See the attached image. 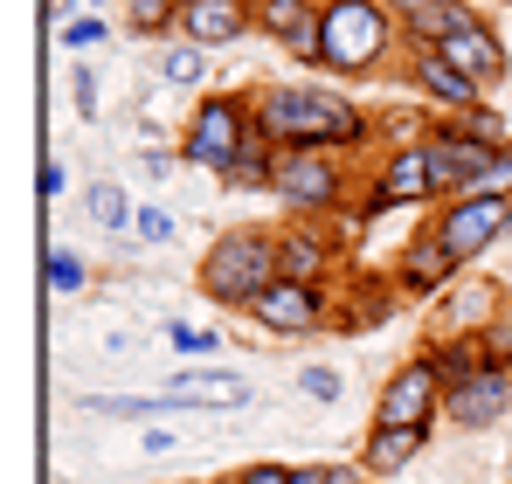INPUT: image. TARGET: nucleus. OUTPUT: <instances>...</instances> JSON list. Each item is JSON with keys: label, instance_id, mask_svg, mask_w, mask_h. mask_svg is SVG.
<instances>
[{"label": "nucleus", "instance_id": "nucleus-20", "mask_svg": "<svg viewBox=\"0 0 512 484\" xmlns=\"http://www.w3.org/2000/svg\"><path fill=\"white\" fill-rule=\"evenodd\" d=\"M436 125L457 132V139H471V146H512L506 111H492V104H471V111H457V118H436Z\"/></svg>", "mask_w": 512, "mask_h": 484}, {"label": "nucleus", "instance_id": "nucleus-23", "mask_svg": "<svg viewBox=\"0 0 512 484\" xmlns=\"http://www.w3.org/2000/svg\"><path fill=\"white\" fill-rule=\"evenodd\" d=\"M132 215H139V208L125 201V187H111V180L90 187V222H97V229H132Z\"/></svg>", "mask_w": 512, "mask_h": 484}, {"label": "nucleus", "instance_id": "nucleus-12", "mask_svg": "<svg viewBox=\"0 0 512 484\" xmlns=\"http://www.w3.org/2000/svg\"><path fill=\"white\" fill-rule=\"evenodd\" d=\"M256 28V0H180V42L194 49H222V42H243Z\"/></svg>", "mask_w": 512, "mask_h": 484}, {"label": "nucleus", "instance_id": "nucleus-18", "mask_svg": "<svg viewBox=\"0 0 512 484\" xmlns=\"http://www.w3.org/2000/svg\"><path fill=\"white\" fill-rule=\"evenodd\" d=\"M429 450V429H367V443H360V478H395V471H409L416 457Z\"/></svg>", "mask_w": 512, "mask_h": 484}, {"label": "nucleus", "instance_id": "nucleus-33", "mask_svg": "<svg viewBox=\"0 0 512 484\" xmlns=\"http://www.w3.org/2000/svg\"><path fill=\"white\" fill-rule=\"evenodd\" d=\"M436 7H443V0H388V14H395L402 28H416V21H423V14H436Z\"/></svg>", "mask_w": 512, "mask_h": 484}, {"label": "nucleus", "instance_id": "nucleus-14", "mask_svg": "<svg viewBox=\"0 0 512 484\" xmlns=\"http://www.w3.org/2000/svg\"><path fill=\"white\" fill-rule=\"evenodd\" d=\"M506 408H512V374H499V367H478L464 388L443 395V415H450L457 429H492Z\"/></svg>", "mask_w": 512, "mask_h": 484}, {"label": "nucleus", "instance_id": "nucleus-4", "mask_svg": "<svg viewBox=\"0 0 512 484\" xmlns=\"http://www.w3.org/2000/svg\"><path fill=\"white\" fill-rule=\"evenodd\" d=\"M250 139H256V104L243 90H208V97H194V118L180 132V160L201 166V173H222Z\"/></svg>", "mask_w": 512, "mask_h": 484}, {"label": "nucleus", "instance_id": "nucleus-19", "mask_svg": "<svg viewBox=\"0 0 512 484\" xmlns=\"http://www.w3.org/2000/svg\"><path fill=\"white\" fill-rule=\"evenodd\" d=\"M222 187H236V194H270V187H277V146L256 132L250 146L222 166Z\"/></svg>", "mask_w": 512, "mask_h": 484}, {"label": "nucleus", "instance_id": "nucleus-10", "mask_svg": "<svg viewBox=\"0 0 512 484\" xmlns=\"http://www.w3.org/2000/svg\"><path fill=\"white\" fill-rule=\"evenodd\" d=\"M457 270H464V263L443 249V236H436V229H416L409 249L395 256V291H402V298H443V291L457 284Z\"/></svg>", "mask_w": 512, "mask_h": 484}, {"label": "nucleus", "instance_id": "nucleus-1", "mask_svg": "<svg viewBox=\"0 0 512 484\" xmlns=\"http://www.w3.org/2000/svg\"><path fill=\"white\" fill-rule=\"evenodd\" d=\"M250 104H256V132L277 153H291V146H305V153H360L374 139V118L353 97L319 90V83H263V90H250Z\"/></svg>", "mask_w": 512, "mask_h": 484}, {"label": "nucleus", "instance_id": "nucleus-34", "mask_svg": "<svg viewBox=\"0 0 512 484\" xmlns=\"http://www.w3.org/2000/svg\"><path fill=\"white\" fill-rule=\"evenodd\" d=\"M77 104H84V118L97 111V83H90V70H77Z\"/></svg>", "mask_w": 512, "mask_h": 484}, {"label": "nucleus", "instance_id": "nucleus-9", "mask_svg": "<svg viewBox=\"0 0 512 484\" xmlns=\"http://www.w3.org/2000/svg\"><path fill=\"white\" fill-rule=\"evenodd\" d=\"M263 332H319L326 325V284H298V277H277L270 291H256L250 305H243Z\"/></svg>", "mask_w": 512, "mask_h": 484}, {"label": "nucleus", "instance_id": "nucleus-17", "mask_svg": "<svg viewBox=\"0 0 512 484\" xmlns=\"http://www.w3.org/2000/svg\"><path fill=\"white\" fill-rule=\"evenodd\" d=\"M492 319H506L499 298H492V284H450L443 312H436V339H478Z\"/></svg>", "mask_w": 512, "mask_h": 484}, {"label": "nucleus", "instance_id": "nucleus-5", "mask_svg": "<svg viewBox=\"0 0 512 484\" xmlns=\"http://www.w3.org/2000/svg\"><path fill=\"white\" fill-rule=\"evenodd\" d=\"M277 201H284V215H298V222H319V215H333L346 201V166L340 153H305V146H291V153H277V187H270Z\"/></svg>", "mask_w": 512, "mask_h": 484}, {"label": "nucleus", "instance_id": "nucleus-2", "mask_svg": "<svg viewBox=\"0 0 512 484\" xmlns=\"http://www.w3.org/2000/svg\"><path fill=\"white\" fill-rule=\"evenodd\" d=\"M402 21L388 14V0H326L319 21V70L333 77H374L395 49Z\"/></svg>", "mask_w": 512, "mask_h": 484}, {"label": "nucleus", "instance_id": "nucleus-15", "mask_svg": "<svg viewBox=\"0 0 512 484\" xmlns=\"http://www.w3.org/2000/svg\"><path fill=\"white\" fill-rule=\"evenodd\" d=\"M333 263H340L333 229H312V222L277 229V270H284V277H298V284H326V277H333Z\"/></svg>", "mask_w": 512, "mask_h": 484}, {"label": "nucleus", "instance_id": "nucleus-25", "mask_svg": "<svg viewBox=\"0 0 512 484\" xmlns=\"http://www.w3.org/2000/svg\"><path fill=\"white\" fill-rule=\"evenodd\" d=\"M42 270H49V284H56L63 298H70V291H84V284H90V263L77 256V249H49V263H42Z\"/></svg>", "mask_w": 512, "mask_h": 484}, {"label": "nucleus", "instance_id": "nucleus-3", "mask_svg": "<svg viewBox=\"0 0 512 484\" xmlns=\"http://www.w3.org/2000/svg\"><path fill=\"white\" fill-rule=\"evenodd\" d=\"M277 277L284 270H277V236L270 229H222V236L208 242L201 270H194V284L215 305H229V312H243L256 291H270Z\"/></svg>", "mask_w": 512, "mask_h": 484}, {"label": "nucleus", "instance_id": "nucleus-27", "mask_svg": "<svg viewBox=\"0 0 512 484\" xmlns=\"http://www.w3.org/2000/svg\"><path fill=\"white\" fill-rule=\"evenodd\" d=\"M167 339H173V353H180V360H208L222 332H208V325H187V319H173V325H167Z\"/></svg>", "mask_w": 512, "mask_h": 484}, {"label": "nucleus", "instance_id": "nucleus-13", "mask_svg": "<svg viewBox=\"0 0 512 484\" xmlns=\"http://www.w3.org/2000/svg\"><path fill=\"white\" fill-rule=\"evenodd\" d=\"M436 56L443 63H457L464 77L478 83V90H492V83H506V70H512V56H506V42H499V28L478 14L471 28H457L450 42H436Z\"/></svg>", "mask_w": 512, "mask_h": 484}, {"label": "nucleus", "instance_id": "nucleus-11", "mask_svg": "<svg viewBox=\"0 0 512 484\" xmlns=\"http://www.w3.org/2000/svg\"><path fill=\"white\" fill-rule=\"evenodd\" d=\"M319 21H326V0H256V28L298 63H319Z\"/></svg>", "mask_w": 512, "mask_h": 484}, {"label": "nucleus", "instance_id": "nucleus-16", "mask_svg": "<svg viewBox=\"0 0 512 484\" xmlns=\"http://www.w3.org/2000/svg\"><path fill=\"white\" fill-rule=\"evenodd\" d=\"M409 77H416V90H423L429 104L443 111V118H457V111H471V104H485V90L464 77L457 63H443L436 49H416V63H409Z\"/></svg>", "mask_w": 512, "mask_h": 484}, {"label": "nucleus", "instance_id": "nucleus-35", "mask_svg": "<svg viewBox=\"0 0 512 484\" xmlns=\"http://www.w3.org/2000/svg\"><path fill=\"white\" fill-rule=\"evenodd\" d=\"M360 484H381V478H360Z\"/></svg>", "mask_w": 512, "mask_h": 484}, {"label": "nucleus", "instance_id": "nucleus-21", "mask_svg": "<svg viewBox=\"0 0 512 484\" xmlns=\"http://www.w3.org/2000/svg\"><path fill=\"white\" fill-rule=\"evenodd\" d=\"M429 360H436V374H443V388H464L485 360H478V339H436L429 346Z\"/></svg>", "mask_w": 512, "mask_h": 484}, {"label": "nucleus", "instance_id": "nucleus-26", "mask_svg": "<svg viewBox=\"0 0 512 484\" xmlns=\"http://www.w3.org/2000/svg\"><path fill=\"white\" fill-rule=\"evenodd\" d=\"M478 360L499 367V374H512V319H492L485 332H478Z\"/></svg>", "mask_w": 512, "mask_h": 484}, {"label": "nucleus", "instance_id": "nucleus-30", "mask_svg": "<svg viewBox=\"0 0 512 484\" xmlns=\"http://www.w3.org/2000/svg\"><path fill=\"white\" fill-rule=\"evenodd\" d=\"M291 484H360V464H305L291 471Z\"/></svg>", "mask_w": 512, "mask_h": 484}, {"label": "nucleus", "instance_id": "nucleus-7", "mask_svg": "<svg viewBox=\"0 0 512 484\" xmlns=\"http://www.w3.org/2000/svg\"><path fill=\"white\" fill-rule=\"evenodd\" d=\"M443 374H436V360L416 353V360H402L395 374H388V388L374 395V429H429L436 415H443Z\"/></svg>", "mask_w": 512, "mask_h": 484}, {"label": "nucleus", "instance_id": "nucleus-22", "mask_svg": "<svg viewBox=\"0 0 512 484\" xmlns=\"http://www.w3.org/2000/svg\"><path fill=\"white\" fill-rule=\"evenodd\" d=\"M132 35H173L180 28V0H125Z\"/></svg>", "mask_w": 512, "mask_h": 484}, {"label": "nucleus", "instance_id": "nucleus-6", "mask_svg": "<svg viewBox=\"0 0 512 484\" xmlns=\"http://www.w3.org/2000/svg\"><path fill=\"white\" fill-rule=\"evenodd\" d=\"M429 229L443 236V249H450L457 263H478V256L512 229V194H457V201L436 208Z\"/></svg>", "mask_w": 512, "mask_h": 484}, {"label": "nucleus", "instance_id": "nucleus-28", "mask_svg": "<svg viewBox=\"0 0 512 484\" xmlns=\"http://www.w3.org/2000/svg\"><path fill=\"white\" fill-rule=\"evenodd\" d=\"M104 35H111V28H104L97 14H70V21H63V49H97Z\"/></svg>", "mask_w": 512, "mask_h": 484}, {"label": "nucleus", "instance_id": "nucleus-36", "mask_svg": "<svg viewBox=\"0 0 512 484\" xmlns=\"http://www.w3.org/2000/svg\"><path fill=\"white\" fill-rule=\"evenodd\" d=\"M506 236H512V229H506Z\"/></svg>", "mask_w": 512, "mask_h": 484}, {"label": "nucleus", "instance_id": "nucleus-32", "mask_svg": "<svg viewBox=\"0 0 512 484\" xmlns=\"http://www.w3.org/2000/svg\"><path fill=\"white\" fill-rule=\"evenodd\" d=\"M236 484H291V471L263 457V464H243V471H236Z\"/></svg>", "mask_w": 512, "mask_h": 484}, {"label": "nucleus", "instance_id": "nucleus-8", "mask_svg": "<svg viewBox=\"0 0 512 484\" xmlns=\"http://www.w3.org/2000/svg\"><path fill=\"white\" fill-rule=\"evenodd\" d=\"M429 201H443V187H436V166H429L423 139L416 146H395L381 173H374V187H367V215H388V208H429Z\"/></svg>", "mask_w": 512, "mask_h": 484}, {"label": "nucleus", "instance_id": "nucleus-24", "mask_svg": "<svg viewBox=\"0 0 512 484\" xmlns=\"http://www.w3.org/2000/svg\"><path fill=\"white\" fill-rule=\"evenodd\" d=\"M160 77L180 83V90H187V83H201V77H208V49H194V42H173L167 56H160Z\"/></svg>", "mask_w": 512, "mask_h": 484}, {"label": "nucleus", "instance_id": "nucleus-29", "mask_svg": "<svg viewBox=\"0 0 512 484\" xmlns=\"http://www.w3.org/2000/svg\"><path fill=\"white\" fill-rule=\"evenodd\" d=\"M298 395H305V402H340V374H333V367H305V374H298Z\"/></svg>", "mask_w": 512, "mask_h": 484}, {"label": "nucleus", "instance_id": "nucleus-31", "mask_svg": "<svg viewBox=\"0 0 512 484\" xmlns=\"http://www.w3.org/2000/svg\"><path fill=\"white\" fill-rule=\"evenodd\" d=\"M132 229H139V242H153V249H160V242H173V215H167V208H139V215H132Z\"/></svg>", "mask_w": 512, "mask_h": 484}]
</instances>
